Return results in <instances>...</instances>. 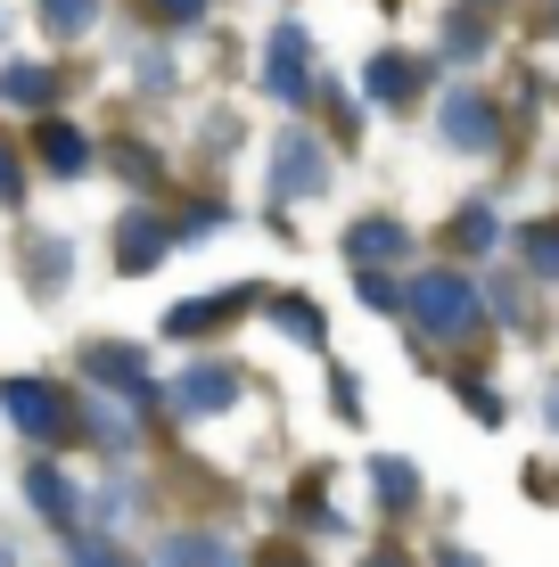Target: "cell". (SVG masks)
<instances>
[{
  "instance_id": "cell-1",
  "label": "cell",
  "mask_w": 559,
  "mask_h": 567,
  "mask_svg": "<svg viewBox=\"0 0 559 567\" xmlns=\"http://www.w3.org/2000/svg\"><path fill=\"white\" fill-rule=\"evenodd\" d=\"M412 312L436 338H469L477 329V288L460 280V271H428V280H412Z\"/></svg>"
},
{
  "instance_id": "cell-2",
  "label": "cell",
  "mask_w": 559,
  "mask_h": 567,
  "mask_svg": "<svg viewBox=\"0 0 559 567\" xmlns=\"http://www.w3.org/2000/svg\"><path fill=\"white\" fill-rule=\"evenodd\" d=\"M9 412H17V427H33V436H58V427H66V403H58V386H33V379L9 386Z\"/></svg>"
},
{
  "instance_id": "cell-3",
  "label": "cell",
  "mask_w": 559,
  "mask_h": 567,
  "mask_svg": "<svg viewBox=\"0 0 559 567\" xmlns=\"http://www.w3.org/2000/svg\"><path fill=\"white\" fill-rule=\"evenodd\" d=\"M304 58H313V50H304V33L280 25V33H272V91H280V100H304V83H313V66H304Z\"/></svg>"
},
{
  "instance_id": "cell-4",
  "label": "cell",
  "mask_w": 559,
  "mask_h": 567,
  "mask_svg": "<svg viewBox=\"0 0 559 567\" xmlns=\"http://www.w3.org/2000/svg\"><path fill=\"white\" fill-rule=\"evenodd\" d=\"M297 189H321V148L304 132H288L280 141V198H297Z\"/></svg>"
},
{
  "instance_id": "cell-5",
  "label": "cell",
  "mask_w": 559,
  "mask_h": 567,
  "mask_svg": "<svg viewBox=\"0 0 559 567\" xmlns=\"http://www.w3.org/2000/svg\"><path fill=\"white\" fill-rule=\"evenodd\" d=\"M445 141L453 148H486L494 141V107L486 100H445Z\"/></svg>"
},
{
  "instance_id": "cell-6",
  "label": "cell",
  "mask_w": 559,
  "mask_h": 567,
  "mask_svg": "<svg viewBox=\"0 0 559 567\" xmlns=\"http://www.w3.org/2000/svg\"><path fill=\"white\" fill-rule=\"evenodd\" d=\"M173 395H182L189 412H215V403H230V370H198V379H182Z\"/></svg>"
},
{
  "instance_id": "cell-7",
  "label": "cell",
  "mask_w": 559,
  "mask_h": 567,
  "mask_svg": "<svg viewBox=\"0 0 559 567\" xmlns=\"http://www.w3.org/2000/svg\"><path fill=\"white\" fill-rule=\"evenodd\" d=\"M362 83H371V100H403V91H412V58H379Z\"/></svg>"
},
{
  "instance_id": "cell-8",
  "label": "cell",
  "mask_w": 559,
  "mask_h": 567,
  "mask_svg": "<svg viewBox=\"0 0 559 567\" xmlns=\"http://www.w3.org/2000/svg\"><path fill=\"white\" fill-rule=\"evenodd\" d=\"M91 17H100V0H42V25L50 33H83Z\"/></svg>"
},
{
  "instance_id": "cell-9",
  "label": "cell",
  "mask_w": 559,
  "mask_h": 567,
  "mask_svg": "<svg viewBox=\"0 0 559 567\" xmlns=\"http://www.w3.org/2000/svg\"><path fill=\"white\" fill-rule=\"evenodd\" d=\"M42 148L58 173H83V141H74V124H42Z\"/></svg>"
},
{
  "instance_id": "cell-10",
  "label": "cell",
  "mask_w": 559,
  "mask_h": 567,
  "mask_svg": "<svg viewBox=\"0 0 559 567\" xmlns=\"http://www.w3.org/2000/svg\"><path fill=\"white\" fill-rule=\"evenodd\" d=\"M354 256H362V264H371V256H403V230H395V223H362V230H354Z\"/></svg>"
},
{
  "instance_id": "cell-11",
  "label": "cell",
  "mask_w": 559,
  "mask_h": 567,
  "mask_svg": "<svg viewBox=\"0 0 559 567\" xmlns=\"http://www.w3.org/2000/svg\"><path fill=\"white\" fill-rule=\"evenodd\" d=\"M33 502H42V511H50L58 526L74 518V502H66V485H58V468H33Z\"/></svg>"
},
{
  "instance_id": "cell-12",
  "label": "cell",
  "mask_w": 559,
  "mask_h": 567,
  "mask_svg": "<svg viewBox=\"0 0 559 567\" xmlns=\"http://www.w3.org/2000/svg\"><path fill=\"white\" fill-rule=\"evenodd\" d=\"M280 321H288V338H304V346L321 338V312L313 305H280Z\"/></svg>"
},
{
  "instance_id": "cell-13",
  "label": "cell",
  "mask_w": 559,
  "mask_h": 567,
  "mask_svg": "<svg viewBox=\"0 0 559 567\" xmlns=\"http://www.w3.org/2000/svg\"><path fill=\"white\" fill-rule=\"evenodd\" d=\"M527 256L535 271H559V230H527Z\"/></svg>"
},
{
  "instance_id": "cell-14",
  "label": "cell",
  "mask_w": 559,
  "mask_h": 567,
  "mask_svg": "<svg viewBox=\"0 0 559 567\" xmlns=\"http://www.w3.org/2000/svg\"><path fill=\"white\" fill-rule=\"evenodd\" d=\"M9 100H50V74H33V66H17V74H9Z\"/></svg>"
},
{
  "instance_id": "cell-15",
  "label": "cell",
  "mask_w": 559,
  "mask_h": 567,
  "mask_svg": "<svg viewBox=\"0 0 559 567\" xmlns=\"http://www.w3.org/2000/svg\"><path fill=\"white\" fill-rule=\"evenodd\" d=\"M379 494H387V502H412V468H395V461H379Z\"/></svg>"
},
{
  "instance_id": "cell-16",
  "label": "cell",
  "mask_w": 559,
  "mask_h": 567,
  "mask_svg": "<svg viewBox=\"0 0 559 567\" xmlns=\"http://www.w3.org/2000/svg\"><path fill=\"white\" fill-rule=\"evenodd\" d=\"M148 9H157V17H173V25H189V17H198L206 0H148Z\"/></svg>"
},
{
  "instance_id": "cell-17",
  "label": "cell",
  "mask_w": 559,
  "mask_h": 567,
  "mask_svg": "<svg viewBox=\"0 0 559 567\" xmlns=\"http://www.w3.org/2000/svg\"><path fill=\"white\" fill-rule=\"evenodd\" d=\"M0 206H17V165H9V148H0Z\"/></svg>"
},
{
  "instance_id": "cell-18",
  "label": "cell",
  "mask_w": 559,
  "mask_h": 567,
  "mask_svg": "<svg viewBox=\"0 0 559 567\" xmlns=\"http://www.w3.org/2000/svg\"><path fill=\"white\" fill-rule=\"evenodd\" d=\"M551 420H559V403H551Z\"/></svg>"
}]
</instances>
